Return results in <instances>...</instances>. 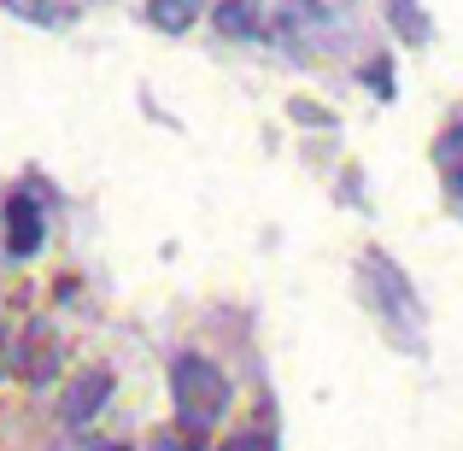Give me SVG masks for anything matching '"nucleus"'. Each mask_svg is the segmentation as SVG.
Returning a JSON list of instances; mask_svg holds the SVG:
<instances>
[{
    "label": "nucleus",
    "mask_w": 463,
    "mask_h": 451,
    "mask_svg": "<svg viewBox=\"0 0 463 451\" xmlns=\"http://www.w3.org/2000/svg\"><path fill=\"white\" fill-rule=\"evenodd\" d=\"M170 399H176V422H182V440L200 446L205 428L229 410V381L212 358H176L170 363Z\"/></svg>",
    "instance_id": "obj_1"
},
{
    "label": "nucleus",
    "mask_w": 463,
    "mask_h": 451,
    "mask_svg": "<svg viewBox=\"0 0 463 451\" xmlns=\"http://www.w3.org/2000/svg\"><path fill=\"white\" fill-rule=\"evenodd\" d=\"M311 23H323V0H223L217 6V30L241 35V42H276Z\"/></svg>",
    "instance_id": "obj_2"
},
{
    "label": "nucleus",
    "mask_w": 463,
    "mask_h": 451,
    "mask_svg": "<svg viewBox=\"0 0 463 451\" xmlns=\"http://www.w3.org/2000/svg\"><path fill=\"white\" fill-rule=\"evenodd\" d=\"M364 276H370V311H382V323L393 328V334H399V323H417V294H411V282L382 252L364 258Z\"/></svg>",
    "instance_id": "obj_3"
},
{
    "label": "nucleus",
    "mask_w": 463,
    "mask_h": 451,
    "mask_svg": "<svg viewBox=\"0 0 463 451\" xmlns=\"http://www.w3.org/2000/svg\"><path fill=\"white\" fill-rule=\"evenodd\" d=\"M6 252L12 258L42 252V211H35V200H24V193L6 200Z\"/></svg>",
    "instance_id": "obj_4"
},
{
    "label": "nucleus",
    "mask_w": 463,
    "mask_h": 451,
    "mask_svg": "<svg viewBox=\"0 0 463 451\" xmlns=\"http://www.w3.org/2000/svg\"><path fill=\"white\" fill-rule=\"evenodd\" d=\"M106 393H112V375H106V370L77 375V381L65 387V422H71V428H82V422H89L94 410L106 405Z\"/></svg>",
    "instance_id": "obj_5"
},
{
    "label": "nucleus",
    "mask_w": 463,
    "mask_h": 451,
    "mask_svg": "<svg viewBox=\"0 0 463 451\" xmlns=\"http://www.w3.org/2000/svg\"><path fill=\"white\" fill-rule=\"evenodd\" d=\"M153 30H188L194 23V0H147Z\"/></svg>",
    "instance_id": "obj_6"
},
{
    "label": "nucleus",
    "mask_w": 463,
    "mask_h": 451,
    "mask_svg": "<svg viewBox=\"0 0 463 451\" xmlns=\"http://www.w3.org/2000/svg\"><path fill=\"white\" fill-rule=\"evenodd\" d=\"M24 375H30V381H47V375H53V334H42V328L30 334V363H24Z\"/></svg>",
    "instance_id": "obj_7"
},
{
    "label": "nucleus",
    "mask_w": 463,
    "mask_h": 451,
    "mask_svg": "<svg viewBox=\"0 0 463 451\" xmlns=\"http://www.w3.org/2000/svg\"><path fill=\"white\" fill-rule=\"evenodd\" d=\"M217 451H276V440H270V434H229Z\"/></svg>",
    "instance_id": "obj_8"
},
{
    "label": "nucleus",
    "mask_w": 463,
    "mask_h": 451,
    "mask_svg": "<svg viewBox=\"0 0 463 451\" xmlns=\"http://www.w3.org/2000/svg\"><path fill=\"white\" fill-rule=\"evenodd\" d=\"M12 370V346H6V334H0V375Z\"/></svg>",
    "instance_id": "obj_9"
}]
</instances>
